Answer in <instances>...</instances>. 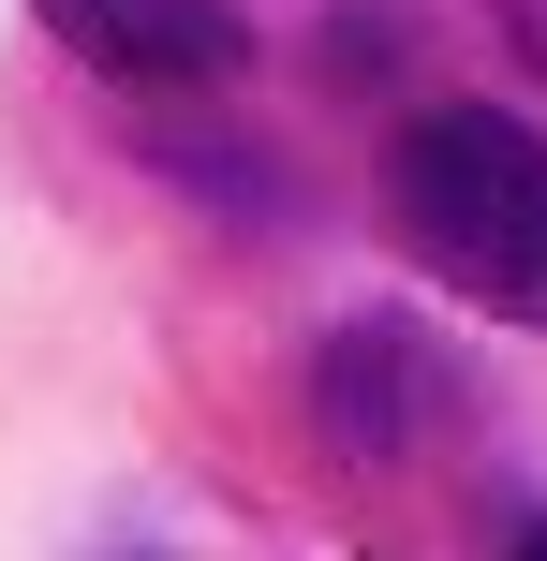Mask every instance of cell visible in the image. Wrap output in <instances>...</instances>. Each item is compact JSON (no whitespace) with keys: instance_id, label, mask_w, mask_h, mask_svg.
<instances>
[{"instance_id":"1","label":"cell","mask_w":547,"mask_h":561,"mask_svg":"<svg viewBox=\"0 0 547 561\" xmlns=\"http://www.w3.org/2000/svg\"><path fill=\"white\" fill-rule=\"evenodd\" d=\"M385 207H400V237L430 252L444 296L547 325V134H518L489 104H430L385 148Z\"/></svg>"},{"instance_id":"2","label":"cell","mask_w":547,"mask_h":561,"mask_svg":"<svg viewBox=\"0 0 547 561\" xmlns=\"http://www.w3.org/2000/svg\"><path fill=\"white\" fill-rule=\"evenodd\" d=\"M30 15H45L89 75H118V89H207V75H237V15L223 0H30Z\"/></svg>"},{"instance_id":"3","label":"cell","mask_w":547,"mask_h":561,"mask_svg":"<svg viewBox=\"0 0 547 561\" xmlns=\"http://www.w3.org/2000/svg\"><path fill=\"white\" fill-rule=\"evenodd\" d=\"M311 399H326L341 444L400 458V444H430V428H444V355H430L414 325H341V340H326V369H311Z\"/></svg>"},{"instance_id":"4","label":"cell","mask_w":547,"mask_h":561,"mask_svg":"<svg viewBox=\"0 0 547 561\" xmlns=\"http://www.w3.org/2000/svg\"><path fill=\"white\" fill-rule=\"evenodd\" d=\"M489 15H503V45H518L533 75H547V0H489Z\"/></svg>"},{"instance_id":"5","label":"cell","mask_w":547,"mask_h":561,"mask_svg":"<svg viewBox=\"0 0 547 561\" xmlns=\"http://www.w3.org/2000/svg\"><path fill=\"white\" fill-rule=\"evenodd\" d=\"M503 561H547V517H518V533H503Z\"/></svg>"}]
</instances>
